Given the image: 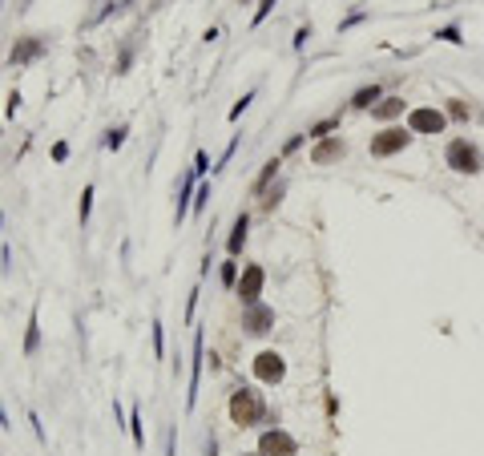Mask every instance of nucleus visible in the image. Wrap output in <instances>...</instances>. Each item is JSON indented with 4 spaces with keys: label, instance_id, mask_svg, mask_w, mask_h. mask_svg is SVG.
I'll use <instances>...</instances> for the list:
<instances>
[{
    "label": "nucleus",
    "instance_id": "nucleus-9",
    "mask_svg": "<svg viewBox=\"0 0 484 456\" xmlns=\"http://www.w3.org/2000/svg\"><path fill=\"white\" fill-rule=\"evenodd\" d=\"M343 154H347L343 138H323V142L311 149V162H315V166H331V162H339Z\"/></svg>",
    "mask_w": 484,
    "mask_h": 456
},
{
    "label": "nucleus",
    "instance_id": "nucleus-19",
    "mask_svg": "<svg viewBox=\"0 0 484 456\" xmlns=\"http://www.w3.org/2000/svg\"><path fill=\"white\" fill-rule=\"evenodd\" d=\"M331 129H339V118H327V121H319V125H311L307 134H311L315 142H323V138H331Z\"/></svg>",
    "mask_w": 484,
    "mask_h": 456
},
{
    "label": "nucleus",
    "instance_id": "nucleus-16",
    "mask_svg": "<svg viewBox=\"0 0 484 456\" xmlns=\"http://www.w3.org/2000/svg\"><path fill=\"white\" fill-rule=\"evenodd\" d=\"M375 101H379V85H368V89H359L351 97V109H371Z\"/></svg>",
    "mask_w": 484,
    "mask_h": 456
},
{
    "label": "nucleus",
    "instance_id": "nucleus-13",
    "mask_svg": "<svg viewBox=\"0 0 484 456\" xmlns=\"http://www.w3.org/2000/svg\"><path fill=\"white\" fill-rule=\"evenodd\" d=\"M247 226H251V218H247V215H238V218H234L231 242H226V246H231V259H238V255H242V242H247Z\"/></svg>",
    "mask_w": 484,
    "mask_h": 456
},
{
    "label": "nucleus",
    "instance_id": "nucleus-14",
    "mask_svg": "<svg viewBox=\"0 0 484 456\" xmlns=\"http://www.w3.org/2000/svg\"><path fill=\"white\" fill-rule=\"evenodd\" d=\"M190 194H194V170L186 174V178H182V186H178V210H174V218H178V222H182V218H186V210H190Z\"/></svg>",
    "mask_w": 484,
    "mask_h": 456
},
{
    "label": "nucleus",
    "instance_id": "nucleus-10",
    "mask_svg": "<svg viewBox=\"0 0 484 456\" xmlns=\"http://www.w3.org/2000/svg\"><path fill=\"white\" fill-rule=\"evenodd\" d=\"M271 323H275V311H271V307H262V303L247 307V331H251V336H267Z\"/></svg>",
    "mask_w": 484,
    "mask_h": 456
},
{
    "label": "nucleus",
    "instance_id": "nucleus-26",
    "mask_svg": "<svg viewBox=\"0 0 484 456\" xmlns=\"http://www.w3.org/2000/svg\"><path fill=\"white\" fill-rule=\"evenodd\" d=\"M222 283H226V287H234V283H238V263H222Z\"/></svg>",
    "mask_w": 484,
    "mask_h": 456
},
{
    "label": "nucleus",
    "instance_id": "nucleus-27",
    "mask_svg": "<svg viewBox=\"0 0 484 456\" xmlns=\"http://www.w3.org/2000/svg\"><path fill=\"white\" fill-rule=\"evenodd\" d=\"M251 101H254V89H251V93H247V97H242V101H238V105H234V109H231V121H238V118H242V113H247V105H251Z\"/></svg>",
    "mask_w": 484,
    "mask_h": 456
},
{
    "label": "nucleus",
    "instance_id": "nucleus-25",
    "mask_svg": "<svg viewBox=\"0 0 484 456\" xmlns=\"http://www.w3.org/2000/svg\"><path fill=\"white\" fill-rule=\"evenodd\" d=\"M278 0H262V4H258V8H254V28H258V24L267 21V17H271V8H275Z\"/></svg>",
    "mask_w": 484,
    "mask_h": 456
},
{
    "label": "nucleus",
    "instance_id": "nucleus-20",
    "mask_svg": "<svg viewBox=\"0 0 484 456\" xmlns=\"http://www.w3.org/2000/svg\"><path fill=\"white\" fill-rule=\"evenodd\" d=\"M129 436H134V448H141V444H145V432H141V412L138 408L129 412Z\"/></svg>",
    "mask_w": 484,
    "mask_h": 456
},
{
    "label": "nucleus",
    "instance_id": "nucleus-29",
    "mask_svg": "<svg viewBox=\"0 0 484 456\" xmlns=\"http://www.w3.org/2000/svg\"><path fill=\"white\" fill-rule=\"evenodd\" d=\"M206 198H210V182H206V186H198V198H194V210H202V206H206Z\"/></svg>",
    "mask_w": 484,
    "mask_h": 456
},
{
    "label": "nucleus",
    "instance_id": "nucleus-11",
    "mask_svg": "<svg viewBox=\"0 0 484 456\" xmlns=\"http://www.w3.org/2000/svg\"><path fill=\"white\" fill-rule=\"evenodd\" d=\"M41 41H37V37H28V41H21V45L12 48V57H8V65H12V69H21V65H28V61H33V57H41Z\"/></svg>",
    "mask_w": 484,
    "mask_h": 456
},
{
    "label": "nucleus",
    "instance_id": "nucleus-17",
    "mask_svg": "<svg viewBox=\"0 0 484 456\" xmlns=\"http://www.w3.org/2000/svg\"><path fill=\"white\" fill-rule=\"evenodd\" d=\"M444 113H448V118H452V121H468V118H472V109H468V101H460V97H452Z\"/></svg>",
    "mask_w": 484,
    "mask_h": 456
},
{
    "label": "nucleus",
    "instance_id": "nucleus-21",
    "mask_svg": "<svg viewBox=\"0 0 484 456\" xmlns=\"http://www.w3.org/2000/svg\"><path fill=\"white\" fill-rule=\"evenodd\" d=\"M89 206H93V186H85L81 190V206H77V218L81 222H89Z\"/></svg>",
    "mask_w": 484,
    "mask_h": 456
},
{
    "label": "nucleus",
    "instance_id": "nucleus-22",
    "mask_svg": "<svg viewBox=\"0 0 484 456\" xmlns=\"http://www.w3.org/2000/svg\"><path fill=\"white\" fill-rule=\"evenodd\" d=\"M190 170H194V178H202V174L210 170V154H206V149H198V154H194V166H190Z\"/></svg>",
    "mask_w": 484,
    "mask_h": 456
},
{
    "label": "nucleus",
    "instance_id": "nucleus-4",
    "mask_svg": "<svg viewBox=\"0 0 484 456\" xmlns=\"http://www.w3.org/2000/svg\"><path fill=\"white\" fill-rule=\"evenodd\" d=\"M408 129H412V134H444V129H448V113L436 109V105L408 109Z\"/></svg>",
    "mask_w": 484,
    "mask_h": 456
},
{
    "label": "nucleus",
    "instance_id": "nucleus-6",
    "mask_svg": "<svg viewBox=\"0 0 484 456\" xmlns=\"http://www.w3.org/2000/svg\"><path fill=\"white\" fill-rule=\"evenodd\" d=\"M254 376H258L262 384H283L287 360H283L278 352H258V356H254Z\"/></svg>",
    "mask_w": 484,
    "mask_h": 456
},
{
    "label": "nucleus",
    "instance_id": "nucleus-28",
    "mask_svg": "<svg viewBox=\"0 0 484 456\" xmlns=\"http://www.w3.org/2000/svg\"><path fill=\"white\" fill-rule=\"evenodd\" d=\"M165 352V336H161V323L154 319V356H161Z\"/></svg>",
    "mask_w": 484,
    "mask_h": 456
},
{
    "label": "nucleus",
    "instance_id": "nucleus-3",
    "mask_svg": "<svg viewBox=\"0 0 484 456\" xmlns=\"http://www.w3.org/2000/svg\"><path fill=\"white\" fill-rule=\"evenodd\" d=\"M412 129L408 125H388L379 134H371V158H392V154H404L412 145Z\"/></svg>",
    "mask_w": 484,
    "mask_h": 456
},
{
    "label": "nucleus",
    "instance_id": "nucleus-2",
    "mask_svg": "<svg viewBox=\"0 0 484 456\" xmlns=\"http://www.w3.org/2000/svg\"><path fill=\"white\" fill-rule=\"evenodd\" d=\"M444 162L448 170H456V174H481L484 166V154L476 142H468V138H452L448 149H444Z\"/></svg>",
    "mask_w": 484,
    "mask_h": 456
},
{
    "label": "nucleus",
    "instance_id": "nucleus-30",
    "mask_svg": "<svg viewBox=\"0 0 484 456\" xmlns=\"http://www.w3.org/2000/svg\"><path fill=\"white\" fill-rule=\"evenodd\" d=\"M53 158H57V162H65V158H69V145L57 142V145H53Z\"/></svg>",
    "mask_w": 484,
    "mask_h": 456
},
{
    "label": "nucleus",
    "instance_id": "nucleus-23",
    "mask_svg": "<svg viewBox=\"0 0 484 456\" xmlns=\"http://www.w3.org/2000/svg\"><path fill=\"white\" fill-rule=\"evenodd\" d=\"M125 134H129L125 125H117V129H109V138H105V145H109V149H121V145H125Z\"/></svg>",
    "mask_w": 484,
    "mask_h": 456
},
{
    "label": "nucleus",
    "instance_id": "nucleus-15",
    "mask_svg": "<svg viewBox=\"0 0 484 456\" xmlns=\"http://www.w3.org/2000/svg\"><path fill=\"white\" fill-rule=\"evenodd\" d=\"M41 347V323H37V311L28 315V336H24V356H37Z\"/></svg>",
    "mask_w": 484,
    "mask_h": 456
},
{
    "label": "nucleus",
    "instance_id": "nucleus-24",
    "mask_svg": "<svg viewBox=\"0 0 484 456\" xmlns=\"http://www.w3.org/2000/svg\"><path fill=\"white\" fill-rule=\"evenodd\" d=\"M436 37H440V41H448V45H460V41H464V37H460V28H456V24H448V28H440Z\"/></svg>",
    "mask_w": 484,
    "mask_h": 456
},
{
    "label": "nucleus",
    "instance_id": "nucleus-34",
    "mask_svg": "<svg viewBox=\"0 0 484 456\" xmlns=\"http://www.w3.org/2000/svg\"><path fill=\"white\" fill-rule=\"evenodd\" d=\"M254 456H258V453H254Z\"/></svg>",
    "mask_w": 484,
    "mask_h": 456
},
{
    "label": "nucleus",
    "instance_id": "nucleus-1",
    "mask_svg": "<svg viewBox=\"0 0 484 456\" xmlns=\"http://www.w3.org/2000/svg\"><path fill=\"white\" fill-rule=\"evenodd\" d=\"M231 420L238 428H254V424L267 420V404H262V396L254 387H238L231 396Z\"/></svg>",
    "mask_w": 484,
    "mask_h": 456
},
{
    "label": "nucleus",
    "instance_id": "nucleus-31",
    "mask_svg": "<svg viewBox=\"0 0 484 456\" xmlns=\"http://www.w3.org/2000/svg\"><path fill=\"white\" fill-rule=\"evenodd\" d=\"M307 37H311V28H299V33H295V48L307 45Z\"/></svg>",
    "mask_w": 484,
    "mask_h": 456
},
{
    "label": "nucleus",
    "instance_id": "nucleus-18",
    "mask_svg": "<svg viewBox=\"0 0 484 456\" xmlns=\"http://www.w3.org/2000/svg\"><path fill=\"white\" fill-rule=\"evenodd\" d=\"M278 166H283L278 158H271V162L262 166V174H258V182H254V194H262V190H267V182H271V178H275V174H278Z\"/></svg>",
    "mask_w": 484,
    "mask_h": 456
},
{
    "label": "nucleus",
    "instance_id": "nucleus-8",
    "mask_svg": "<svg viewBox=\"0 0 484 456\" xmlns=\"http://www.w3.org/2000/svg\"><path fill=\"white\" fill-rule=\"evenodd\" d=\"M202 360H206L202 331H194V363H190V392H186V408H194V400H198V384H202Z\"/></svg>",
    "mask_w": 484,
    "mask_h": 456
},
{
    "label": "nucleus",
    "instance_id": "nucleus-33",
    "mask_svg": "<svg viewBox=\"0 0 484 456\" xmlns=\"http://www.w3.org/2000/svg\"><path fill=\"white\" fill-rule=\"evenodd\" d=\"M170 456H174V453H170Z\"/></svg>",
    "mask_w": 484,
    "mask_h": 456
},
{
    "label": "nucleus",
    "instance_id": "nucleus-32",
    "mask_svg": "<svg viewBox=\"0 0 484 456\" xmlns=\"http://www.w3.org/2000/svg\"><path fill=\"white\" fill-rule=\"evenodd\" d=\"M0 226H4V215H0Z\"/></svg>",
    "mask_w": 484,
    "mask_h": 456
},
{
    "label": "nucleus",
    "instance_id": "nucleus-5",
    "mask_svg": "<svg viewBox=\"0 0 484 456\" xmlns=\"http://www.w3.org/2000/svg\"><path fill=\"white\" fill-rule=\"evenodd\" d=\"M258 456H299V440L283 428H267L258 436Z\"/></svg>",
    "mask_w": 484,
    "mask_h": 456
},
{
    "label": "nucleus",
    "instance_id": "nucleus-12",
    "mask_svg": "<svg viewBox=\"0 0 484 456\" xmlns=\"http://www.w3.org/2000/svg\"><path fill=\"white\" fill-rule=\"evenodd\" d=\"M404 113V97H379L375 105H371V118H379V121H392Z\"/></svg>",
    "mask_w": 484,
    "mask_h": 456
},
{
    "label": "nucleus",
    "instance_id": "nucleus-7",
    "mask_svg": "<svg viewBox=\"0 0 484 456\" xmlns=\"http://www.w3.org/2000/svg\"><path fill=\"white\" fill-rule=\"evenodd\" d=\"M262 283H267V271H262L258 263H251L247 271H242V279H238V299H242V307H254V303H258Z\"/></svg>",
    "mask_w": 484,
    "mask_h": 456
}]
</instances>
